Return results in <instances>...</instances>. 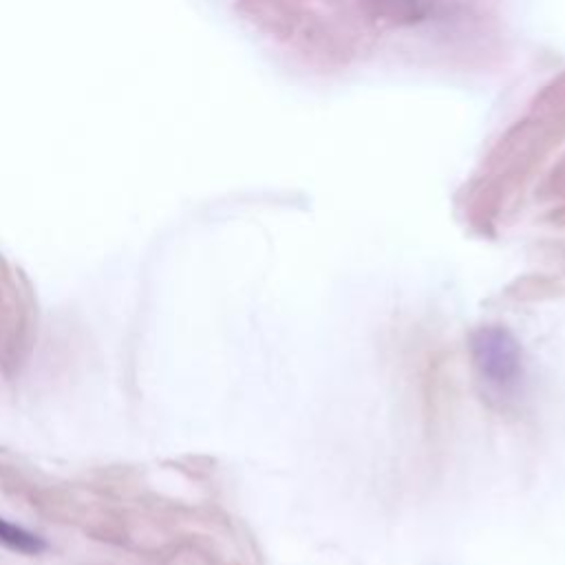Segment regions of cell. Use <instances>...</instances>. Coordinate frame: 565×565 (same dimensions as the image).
<instances>
[{
	"label": "cell",
	"mask_w": 565,
	"mask_h": 565,
	"mask_svg": "<svg viewBox=\"0 0 565 565\" xmlns=\"http://www.w3.org/2000/svg\"><path fill=\"white\" fill-rule=\"evenodd\" d=\"M0 543L16 552H23V554H40L47 550L45 539L32 535L25 528H18V526L5 522V519H0Z\"/></svg>",
	"instance_id": "1"
}]
</instances>
